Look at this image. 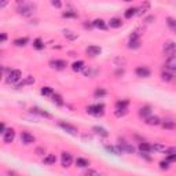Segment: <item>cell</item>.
Returning a JSON list of instances; mask_svg holds the SVG:
<instances>
[{"label":"cell","instance_id":"cell-1","mask_svg":"<svg viewBox=\"0 0 176 176\" xmlns=\"http://www.w3.org/2000/svg\"><path fill=\"white\" fill-rule=\"evenodd\" d=\"M87 113L92 114V116H97V117H102L105 114V105L99 103V105H94V106H88Z\"/></svg>","mask_w":176,"mask_h":176},{"label":"cell","instance_id":"cell-2","mask_svg":"<svg viewBox=\"0 0 176 176\" xmlns=\"http://www.w3.org/2000/svg\"><path fill=\"white\" fill-rule=\"evenodd\" d=\"M34 10H36V6L34 4H22L21 7L18 8V12H20L21 15H24V17H30L34 12Z\"/></svg>","mask_w":176,"mask_h":176},{"label":"cell","instance_id":"cell-3","mask_svg":"<svg viewBox=\"0 0 176 176\" xmlns=\"http://www.w3.org/2000/svg\"><path fill=\"white\" fill-rule=\"evenodd\" d=\"M58 125L62 128L63 131H66L68 133H70V135H73V136H76L79 133V129H77V127H74V125H72V124H69V123H65V121H59L58 123Z\"/></svg>","mask_w":176,"mask_h":176},{"label":"cell","instance_id":"cell-4","mask_svg":"<svg viewBox=\"0 0 176 176\" xmlns=\"http://www.w3.org/2000/svg\"><path fill=\"white\" fill-rule=\"evenodd\" d=\"M21 70H18V69H14V70H11L10 73H8V76H7V80L6 81L8 83V84H14V83H18L21 80Z\"/></svg>","mask_w":176,"mask_h":176},{"label":"cell","instance_id":"cell-5","mask_svg":"<svg viewBox=\"0 0 176 176\" xmlns=\"http://www.w3.org/2000/svg\"><path fill=\"white\" fill-rule=\"evenodd\" d=\"M164 54L168 56H172L176 54V43H174V41H166V43L164 44Z\"/></svg>","mask_w":176,"mask_h":176},{"label":"cell","instance_id":"cell-6","mask_svg":"<svg viewBox=\"0 0 176 176\" xmlns=\"http://www.w3.org/2000/svg\"><path fill=\"white\" fill-rule=\"evenodd\" d=\"M50 66L56 70H63L68 66V62L63 59H52V61H50Z\"/></svg>","mask_w":176,"mask_h":176},{"label":"cell","instance_id":"cell-7","mask_svg":"<svg viewBox=\"0 0 176 176\" xmlns=\"http://www.w3.org/2000/svg\"><path fill=\"white\" fill-rule=\"evenodd\" d=\"M61 161H62V166H63V168H69V166L72 165V161H73L72 154L68 153V151H63L62 153V157H61Z\"/></svg>","mask_w":176,"mask_h":176},{"label":"cell","instance_id":"cell-8","mask_svg":"<svg viewBox=\"0 0 176 176\" xmlns=\"http://www.w3.org/2000/svg\"><path fill=\"white\" fill-rule=\"evenodd\" d=\"M135 73H136L138 77L147 79V77H150V73H151V72H150V69L146 68V66H139V68H136Z\"/></svg>","mask_w":176,"mask_h":176},{"label":"cell","instance_id":"cell-9","mask_svg":"<svg viewBox=\"0 0 176 176\" xmlns=\"http://www.w3.org/2000/svg\"><path fill=\"white\" fill-rule=\"evenodd\" d=\"M15 138V132L12 128H10V129H7L4 133H3V140H4V143H11L12 140H14Z\"/></svg>","mask_w":176,"mask_h":176},{"label":"cell","instance_id":"cell-10","mask_svg":"<svg viewBox=\"0 0 176 176\" xmlns=\"http://www.w3.org/2000/svg\"><path fill=\"white\" fill-rule=\"evenodd\" d=\"M21 140H22V143H25V145H30V143H34V136L29 132H22L21 133Z\"/></svg>","mask_w":176,"mask_h":176},{"label":"cell","instance_id":"cell-11","mask_svg":"<svg viewBox=\"0 0 176 176\" xmlns=\"http://www.w3.org/2000/svg\"><path fill=\"white\" fill-rule=\"evenodd\" d=\"M101 52H102V50H101V47H98V46H88L87 47V54L89 56H97Z\"/></svg>","mask_w":176,"mask_h":176},{"label":"cell","instance_id":"cell-12","mask_svg":"<svg viewBox=\"0 0 176 176\" xmlns=\"http://www.w3.org/2000/svg\"><path fill=\"white\" fill-rule=\"evenodd\" d=\"M117 147H118V150H120L121 153H131V154H132V153L135 151L133 146L128 145V143H120V145H118Z\"/></svg>","mask_w":176,"mask_h":176},{"label":"cell","instance_id":"cell-13","mask_svg":"<svg viewBox=\"0 0 176 176\" xmlns=\"http://www.w3.org/2000/svg\"><path fill=\"white\" fill-rule=\"evenodd\" d=\"M145 123L147 124V125H160V124H161V120H160L158 117L157 116H149L147 118H145Z\"/></svg>","mask_w":176,"mask_h":176},{"label":"cell","instance_id":"cell-14","mask_svg":"<svg viewBox=\"0 0 176 176\" xmlns=\"http://www.w3.org/2000/svg\"><path fill=\"white\" fill-rule=\"evenodd\" d=\"M166 69L176 72V55H172L168 58V61H166Z\"/></svg>","mask_w":176,"mask_h":176},{"label":"cell","instance_id":"cell-15","mask_svg":"<svg viewBox=\"0 0 176 176\" xmlns=\"http://www.w3.org/2000/svg\"><path fill=\"white\" fill-rule=\"evenodd\" d=\"M92 25H94V28H98V29H101V30H106L107 29L106 22H105L103 20H101V18L95 20L94 22H92Z\"/></svg>","mask_w":176,"mask_h":176},{"label":"cell","instance_id":"cell-16","mask_svg":"<svg viewBox=\"0 0 176 176\" xmlns=\"http://www.w3.org/2000/svg\"><path fill=\"white\" fill-rule=\"evenodd\" d=\"M56 162V157L55 154H47L43 160V164L44 165H54Z\"/></svg>","mask_w":176,"mask_h":176},{"label":"cell","instance_id":"cell-17","mask_svg":"<svg viewBox=\"0 0 176 176\" xmlns=\"http://www.w3.org/2000/svg\"><path fill=\"white\" fill-rule=\"evenodd\" d=\"M168 146H164V145H160V143H154L151 145V150L154 151H158V153H168Z\"/></svg>","mask_w":176,"mask_h":176},{"label":"cell","instance_id":"cell-18","mask_svg":"<svg viewBox=\"0 0 176 176\" xmlns=\"http://www.w3.org/2000/svg\"><path fill=\"white\" fill-rule=\"evenodd\" d=\"M84 68H85V66H84V62H83V61H76V62H73V65H72L73 72H76V73L81 72Z\"/></svg>","mask_w":176,"mask_h":176},{"label":"cell","instance_id":"cell-19","mask_svg":"<svg viewBox=\"0 0 176 176\" xmlns=\"http://www.w3.org/2000/svg\"><path fill=\"white\" fill-rule=\"evenodd\" d=\"M110 28H114V29H117V28H121V25H123V21L120 20V18H111L110 21L107 22Z\"/></svg>","mask_w":176,"mask_h":176},{"label":"cell","instance_id":"cell-20","mask_svg":"<svg viewBox=\"0 0 176 176\" xmlns=\"http://www.w3.org/2000/svg\"><path fill=\"white\" fill-rule=\"evenodd\" d=\"M150 113H151V109H150V106H143L139 109V116L142 118H147L150 116Z\"/></svg>","mask_w":176,"mask_h":176},{"label":"cell","instance_id":"cell-21","mask_svg":"<svg viewBox=\"0 0 176 176\" xmlns=\"http://www.w3.org/2000/svg\"><path fill=\"white\" fill-rule=\"evenodd\" d=\"M149 8H150V2H149V0H145V2H143V4L140 6V8L138 10V14H139V15L146 14V12L149 11Z\"/></svg>","mask_w":176,"mask_h":176},{"label":"cell","instance_id":"cell-22","mask_svg":"<svg viewBox=\"0 0 176 176\" xmlns=\"http://www.w3.org/2000/svg\"><path fill=\"white\" fill-rule=\"evenodd\" d=\"M34 83V77L33 76H28L26 79L24 80V81H21L20 84L17 85V88H22V87H25V85H30V84H33Z\"/></svg>","mask_w":176,"mask_h":176},{"label":"cell","instance_id":"cell-23","mask_svg":"<svg viewBox=\"0 0 176 176\" xmlns=\"http://www.w3.org/2000/svg\"><path fill=\"white\" fill-rule=\"evenodd\" d=\"M92 131H94L95 133H98V135H101V136H103V138H107L109 136V132L105 128H102V127H98V125H95L94 128H92Z\"/></svg>","mask_w":176,"mask_h":176},{"label":"cell","instance_id":"cell-24","mask_svg":"<svg viewBox=\"0 0 176 176\" xmlns=\"http://www.w3.org/2000/svg\"><path fill=\"white\" fill-rule=\"evenodd\" d=\"M166 25H168V28L172 32H175V33H176V20H175V18H172V17L166 18Z\"/></svg>","mask_w":176,"mask_h":176},{"label":"cell","instance_id":"cell-25","mask_svg":"<svg viewBox=\"0 0 176 176\" xmlns=\"http://www.w3.org/2000/svg\"><path fill=\"white\" fill-rule=\"evenodd\" d=\"M28 41H29V39L28 37H20V39H15L14 40V46L17 47H24L28 44Z\"/></svg>","mask_w":176,"mask_h":176},{"label":"cell","instance_id":"cell-26","mask_svg":"<svg viewBox=\"0 0 176 176\" xmlns=\"http://www.w3.org/2000/svg\"><path fill=\"white\" fill-rule=\"evenodd\" d=\"M76 165L79 166V168H85V166L89 165V161L85 158H81V157H79L77 160H76Z\"/></svg>","mask_w":176,"mask_h":176},{"label":"cell","instance_id":"cell-27","mask_svg":"<svg viewBox=\"0 0 176 176\" xmlns=\"http://www.w3.org/2000/svg\"><path fill=\"white\" fill-rule=\"evenodd\" d=\"M139 150L142 153H149V151H151V145H149L146 142H142V143H139Z\"/></svg>","mask_w":176,"mask_h":176},{"label":"cell","instance_id":"cell-28","mask_svg":"<svg viewBox=\"0 0 176 176\" xmlns=\"http://www.w3.org/2000/svg\"><path fill=\"white\" fill-rule=\"evenodd\" d=\"M51 98H52V102L56 105V106H62L63 105V98L61 97L59 94H54Z\"/></svg>","mask_w":176,"mask_h":176},{"label":"cell","instance_id":"cell-29","mask_svg":"<svg viewBox=\"0 0 176 176\" xmlns=\"http://www.w3.org/2000/svg\"><path fill=\"white\" fill-rule=\"evenodd\" d=\"M128 105H129V102L128 101H118L116 103V109L117 110H127Z\"/></svg>","mask_w":176,"mask_h":176},{"label":"cell","instance_id":"cell-30","mask_svg":"<svg viewBox=\"0 0 176 176\" xmlns=\"http://www.w3.org/2000/svg\"><path fill=\"white\" fill-rule=\"evenodd\" d=\"M32 111H33V113H36V114H39V116H41V117H46V118H52V116H51L50 113H47V111L40 110V109H37V107L32 109Z\"/></svg>","mask_w":176,"mask_h":176},{"label":"cell","instance_id":"cell-31","mask_svg":"<svg viewBox=\"0 0 176 176\" xmlns=\"http://www.w3.org/2000/svg\"><path fill=\"white\" fill-rule=\"evenodd\" d=\"M138 14V8H128V10L124 12V17L127 18V20H129V18H132L133 15H136Z\"/></svg>","mask_w":176,"mask_h":176},{"label":"cell","instance_id":"cell-32","mask_svg":"<svg viewBox=\"0 0 176 176\" xmlns=\"http://www.w3.org/2000/svg\"><path fill=\"white\" fill-rule=\"evenodd\" d=\"M40 92H41V95H44V97H52L54 95V89L51 87H43Z\"/></svg>","mask_w":176,"mask_h":176},{"label":"cell","instance_id":"cell-33","mask_svg":"<svg viewBox=\"0 0 176 176\" xmlns=\"http://www.w3.org/2000/svg\"><path fill=\"white\" fill-rule=\"evenodd\" d=\"M63 34H65V37L68 40H76L79 37L77 33H73V32H70V30H65V32H63Z\"/></svg>","mask_w":176,"mask_h":176},{"label":"cell","instance_id":"cell-34","mask_svg":"<svg viewBox=\"0 0 176 176\" xmlns=\"http://www.w3.org/2000/svg\"><path fill=\"white\" fill-rule=\"evenodd\" d=\"M142 32H143L142 29H136V30L129 36V40H139V37H140V34H142Z\"/></svg>","mask_w":176,"mask_h":176},{"label":"cell","instance_id":"cell-35","mask_svg":"<svg viewBox=\"0 0 176 176\" xmlns=\"http://www.w3.org/2000/svg\"><path fill=\"white\" fill-rule=\"evenodd\" d=\"M105 149L107 150V151H110V153H113L114 156H120L121 154V151L118 150V147H113V146H106Z\"/></svg>","mask_w":176,"mask_h":176},{"label":"cell","instance_id":"cell-36","mask_svg":"<svg viewBox=\"0 0 176 176\" xmlns=\"http://www.w3.org/2000/svg\"><path fill=\"white\" fill-rule=\"evenodd\" d=\"M33 47L36 50H43L44 48V44H43V41H41V39H36L33 41Z\"/></svg>","mask_w":176,"mask_h":176},{"label":"cell","instance_id":"cell-37","mask_svg":"<svg viewBox=\"0 0 176 176\" xmlns=\"http://www.w3.org/2000/svg\"><path fill=\"white\" fill-rule=\"evenodd\" d=\"M128 47H129V48H139L140 47V40H129Z\"/></svg>","mask_w":176,"mask_h":176},{"label":"cell","instance_id":"cell-38","mask_svg":"<svg viewBox=\"0 0 176 176\" xmlns=\"http://www.w3.org/2000/svg\"><path fill=\"white\" fill-rule=\"evenodd\" d=\"M94 95H95V98H102V97L106 95V91H105L103 88H97L94 92Z\"/></svg>","mask_w":176,"mask_h":176},{"label":"cell","instance_id":"cell-39","mask_svg":"<svg viewBox=\"0 0 176 176\" xmlns=\"http://www.w3.org/2000/svg\"><path fill=\"white\" fill-rule=\"evenodd\" d=\"M161 124L165 129H174V128H176L175 123H172V121H164V123H161Z\"/></svg>","mask_w":176,"mask_h":176},{"label":"cell","instance_id":"cell-40","mask_svg":"<svg viewBox=\"0 0 176 176\" xmlns=\"http://www.w3.org/2000/svg\"><path fill=\"white\" fill-rule=\"evenodd\" d=\"M63 18H77V12H73V11H66L62 14Z\"/></svg>","mask_w":176,"mask_h":176},{"label":"cell","instance_id":"cell-41","mask_svg":"<svg viewBox=\"0 0 176 176\" xmlns=\"http://www.w3.org/2000/svg\"><path fill=\"white\" fill-rule=\"evenodd\" d=\"M160 168H161V169H165V171H166V169H169V161H168V160H165V161H161V162H160Z\"/></svg>","mask_w":176,"mask_h":176},{"label":"cell","instance_id":"cell-42","mask_svg":"<svg viewBox=\"0 0 176 176\" xmlns=\"http://www.w3.org/2000/svg\"><path fill=\"white\" fill-rule=\"evenodd\" d=\"M51 4H52L55 8H61V7H62V2H61V0H51Z\"/></svg>","mask_w":176,"mask_h":176},{"label":"cell","instance_id":"cell-43","mask_svg":"<svg viewBox=\"0 0 176 176\" xmlns=\"http://www.w3.org/2000/svg\"><path fill=\"white\" fill-rule=\"evenodd\" d=\"M161 77H162V80H164V81H171V80H172V76L169 74V73H165V72L161 74Z\"/></svg>","mask_w":176,"mask_h":176},{"label":"cell","instance_id":"cell-44","mask_svg":"<svg viewBox=\"0 0 176 176\" xmlns=\"http://www.w3.org/2000/svg\"><path fill=\"white\" fill-rule=\"evenodd\" d=\"M166 160H168L169 162H176V154H168Z\"/></svg>","mask_w":176,"mask_h":176},{"label":"cell","instance_id":"cell-45","mask_svg":"<svg viewBox=\"0 0 176 176\" xmlns=\"http://www.w3.org/2000/svg\"><path fill=\"white\" fill-rule=\"evenodd\" d=\"M85 175H94V176H98L99 175V172H97V171H92V169H88V171H85Z\"/></svg>","mask_w":176,"mask_h":176},{"label":"cell","instance_id":"cell-46","mask_svg":"<svg viewBox=\"0 0 176 176\" xmlns=\"http://www.w3.org/2000/svg\"><path fill=\"white\" fill-rule=\"evenodd\" d=\"M154 20H156V18L153 17V15H150V17H147L146 20H145V22H147V24H151V22L154 21Z\"/></svg>","mask_w":176,"mask_h":176},{"label":"cell","instance_id":"cell-47","mask_svg":"<svg viewBox=\"0 0 176 176\" xmlns=\"http://www.w3.org/2000/svg\"><path fill=\"white\" fill-rule=\"evenodd\" d=\"M44 153H46V150H44V149H41V147H39V149H36V154L41 156V154H44Z\"/></svg>","mask_w":176,"mask_h":176},{"label":"cell","instance_id":"cell-48","mask_svg":"<svg viewBox=\"0 0 176 176\" xmlns=\"http://www.w3.org/2000/svg\"><path fill=\"white\" fill-rule=\"evenodd\" d=\"M6 131H7V129H6V125H4V123H2V124H0V132H2V133H4Z\"/></svg>","mask_w":176,"mask_h":176},{"label":"cell","instance_id":"cell-49","mask_svg":"<svg viewBox=\"0 0 176 176\" xmlns=\"http://www.w3.org/2000/svg\"><path fill=\"white\" fill-rule=\"evenodd\" d=\"M0 40H2V43H4V41L7 40V34H6V33H2V36H0Z\"/></svg>","mask_w":176,"mask_h":176},{"label":"cell","instance_id":"cell-50","mask_svg":"<svg viewBox=\"0 0 176 176\" xmlns=\"http://www.w3.org/2000/svg\"><path fill=\"white\" fill-rule=\"evenodd\" d=\"M7 3H8V0H2V3H0V8H4Z\"/></svg>","mask_w":176,"mask_h":176},{"label":"cell","instance_id":"cell-51","mask_svg":"<svg viewBox=\"0 0 176 176\" xmlns=\"http://www.w3.org/2000/svg\"><path fill=\"white\" fill-rule=\"evenodd\" d=\"M15 2H17L18 4H24V0H15Z\"/></svg>","mask_w":176,"mask_h":176},{"label":"cell","instance_id":"cell-52","mask_svg":"<svg viewBox=\"0 0 176 176\" xmlns=\"http://www.w3.org/2000/svg\"><path fill=\"white\" fill-rule=\"evenodd\" d=\"M124 2H132V0H124Z\"/></svg>","mask_w":176,"mask_h":176}]
</instances>
